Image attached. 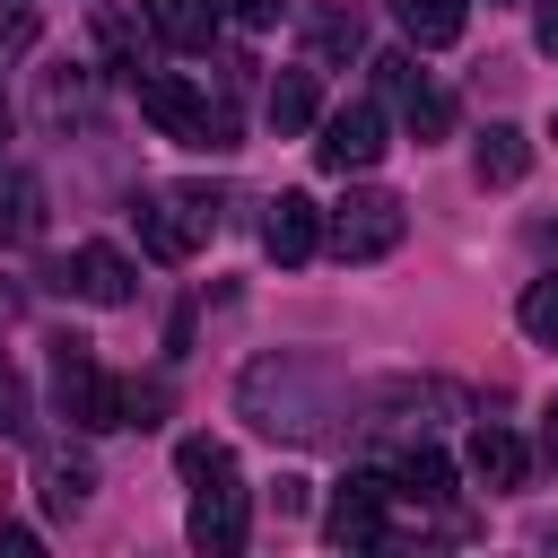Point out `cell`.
<instances>
[{"mask_svg":"<svg viewBox=\"0 0 558 558\" xmlns=\"http://www.w3.org/2000/svg\"><path fill=\"white\" fill-rule=\"evenodd\" d=\"M235 410H244L262 436H296V445H305V436H331V418H340V375L314 366V357H296V349H270V357L244 366Z\"/></svg>","mask_w":558,"mask_h":558,"instance_id":"6da1fadb","label":"cell"},{"mask_svg":"<svg viewBox=\"0 0 558 558\" xmlns=\"http://www.w3.org/2000/svg\"><path fill=\"white\" fill-rule=\"evenodd\" d=\"M131 218H140V244H148L157 262H192L201 235L218 227V192H209V183H166V192H140Z\"/></svg>","mask_w":558,"mask_h":558,"instance_id":"7a4b0ae2","label":"cell"},{"mask_svg":"<svg viewBox=\"0 0 558 558\" xmlns=\"http://www.w3.org/2000/svg\"><path fill=\"white\" fill-rule=\"evenodd\" d=\"M131 78H140V113H148L166 140H183V148H227V140H235L227 105H209L192 78H174V70H131Z\"/></svg>","mask_w":558,"mask_h":558,"instance_id":"3957f363","label":"cell"},{"mask_svg":"<svg viewBox=\"0 0 558 558\" xmlns=\"http://www.w3.org/2000/svg\"><path fill=\"white\" fill-rule=\"evenodd\" d=\"M401 235H410V201H401V192H375V183L349 192V201L323 218V244H331L340 262H384Z\"/></svg>","mask_w":558,"mask_h":558,"instance_id":"277c9868","label":"cell"},{"mask_svg":"<svg viewBox=\"0 0 558 558\" xmlns=\"http://www.w3.org/2000/svg\"><path fill=\"white\" fill-rule=\"evenodd\" d=\"M52 392L78 427H131V392L87 357V340H52Z\"/></svg>","mask_w":558,"mask_h":558,"instance_id":"5b68a950","label":"cell"},{"mask_svg":"<svg viewBox=\"0 0 558 558\" xmlns=\"http://www.w3.org/2000/svg\"><path fill=\"white\" fill-rule=\"evenodd\" d=\"M183 532H192V549H209V558H235V549H244V480H235V462L192 480Z\"/></svg>","mask_w":558,"mask_h":558,"instance_id":"8992f818","label":"cell"},{"mask_svg":"<svg viewBox=\"0 0 558 558\" xmlns=\"http://www.w3.org/2000/svg\"><path fill=\"white\" fill-rule=\"evenodd\" d=\"M384 506H392V471H349L323 506V532L331 549H375L384 541Z\"/></svg>","mask_w":558,"mask_h":558,"instance_id":"52a82bcc","label":"cell"},{"mask_svg":"<svg viewBox=\"0 0 558 558\" xmlns=\"http://www.w3.org/2000/svg\"><path fill=\"white\" fill-rule=\"evenodd\" d=\"M375 78H384V96L401 105V122H410L418 140H436V131L453 122V96H445V87H427V70H418L410 52H384V61H375Z\"/></svg>","mask_w":558,"mask_h":558,"instance_id":"ba28073f","label":"cell"},{"mask_svg":"<svg viewBox=\"0 0 558 558\" xmlns=\"http://www.w3.org/2000/svg\"><path fill=\"white\" fill-rule=\"evenodd\" d=\"M314 157H323L331 174H366V166L384 157V105H340V113L323 122Z\"/></svg>","mask_w":558,"mask_h":558,"instance_id":"9c48e42d","label":"cell"},{"mask_svg":"<svg viewBox=\"0 0 558 558\" xmlns=\"http://www.w3.org/2000/svg\"><path fill=\"white\" fill-rule=\"evenodd\" d=\"M262 253L288 262V270L323 253V209H314V192H279V201H270V218H262Z\"/></svg>","mask_w":558,"mask_h":558,"instance_id":"30bf717a","label":"cell"},{"mask_svg":"<svg viewBox=\"0 0 558 558\" xmlns=\"http://www.w3.org/2000/svg\"><path fill=\"white\" fill-rule=\"evenodd\" d=\"M70 288L87 296V305H131V288H140V270L113 253V244H78L70 253Z\"/></svg>","mask_w":558,"mask_h":558,"instance_id":"8fae6325","label":"cell"},{"mask_svg":"<svg viewBox=\"0 0 558 558\" xmlns=\"http://www.w3.org/2000/svg\"><path fill=\"white\" fill-rule=\"evenodd\" d=\"M462 462H471V480H480V488H514V480H523V436H514V427H497V418H480V427H471V445H462Z\"/></svg>","mask_w":558,"mask_h":558,"instance_id":"7c38bea8","label":"cell"},{"mask_svg":"<svg viewBox=\"0 0 558 558\" xmlns=\"http://www.w3.org/2000/svg\"><path fill=\"white\" fill-rule=\"evenodd\" d=\"M148 26L174 52H209L218 44V0H148Z\"/></svg>","mask_w":558,"mask_h":558,"instance_id":"4fadbf2b","label":"cell"},{"mask_svg":"<svg viewBox=\"0 0 558 558\" xmlns=\"http://www.w3.org/2000/svg\"><path fill=\"white\" fill-rule=\"evenodd\" d=\"M471 174H480V183H497V192H506V183H523V174H532V140H523L514 122L480 131V148H471Z\"/></svg>","mask_w":558,"mask_h":558,"instance_id":"5bb4252c","label":"cell"},{"mask_svg":"<svg viewBox=\"0 0 558 558\" xmlns=\"http://www.w3.org/2000/svg\"><path fill=\"white\" fill-rule=\"evenodd\" d=\"M392 17H401L410 44H453L471 26V0H392Z\"/></svg>","mask_w":558,"mask_h":558,"instance_id":"9a60e30c","label":"cell"},{"mask_svg":"<svg viewBox=\"0 0 558 558\" xmlns=\"http://www.w3.org/2000/svg\"><path fill=\"white\" fill-rule=\"evenodd\" d=\"M96 497V462L87 453H44V506L52 514H78Z\"/></svg>","mask_w":558,"mask_h":558,"instance_id":"2e32d148","label":"cell"},{"mask_svg":"<svg viewBox=\"0 0 558 558\" xmlns=\"http://www.w3.org/2000/svg\"><path fill=\"white\" fill-rule=\"evenodd\" d=\"M262 113H270V131H279V140H296V131L314 122V70H279Z\"/></svg>","mask_w":558,"mask_h":558,"instance_id":"e0dca14e","label":"cell"},{"mask_svg":"<svg viewBox=\"0 0 558 558\" xmlns=\"http://www.w3.org/2000/svg\"><path fill=\"white\" fill-rule=\"evenodd\" d=\"M445 488H453V462H445L436 445H410V453H401V471H392V497H418V506H436Z\"/></svg>","mask_w":558,"mask_h":558,"instance_id":"ac0fdd59","label":"cell"},{"mask_svg":"<svg viewBox=\"0 0 558 558\" xmlns=\"http://www.w3.org/2000/svg\"><path fill=\"white\" fill-rule=\"evenodd\" d=\"M35 201H44V192H35L26 174H0V244H26V235L44 227V218H35Z\"/></svg>","mask_w":558,"mask_h":558,"instance_id":"d6986e66","label":"cell"},{"mask_svg":"<svg viewBox=\"0 0 558 558\" xmlns=\"http://www.w3.org/2000/svg\"><path fill=\"white\" fill-rule=\"evenodd\" d=\"M305 35H314V61H340V52H357V35H366V26H357V9H340V0H331V9H314V26H305Z\"/></svg>","mask_w":558,"mask_h":558,"instance_id":"ffe728a7","label":"cell"},{"mask_svg":"<svg viewBox=\"0 0 558 558\" xmlns=\"http://www.w3.org/2000/svg\"><path fill=\"white\" fill-rule=\"evenodd\" d=\"M514 314H523V331H532L541 349H558V270H541V279L523 288V305H514Z\"/></svg>","mask_w":558,"mask_h":558,"instance_id":"44dd1931","label":"cell"},{"mask_svg":"<svg viewBox=\"0 0 558 558\" xmlns=\"http://www.w3.org/2000/svg\"><path fill=\"white\" fill-rule=\"evenodd\" d=\"M227 462H235V453H227L218 436H183V445H174V471H183V480H201V471H227Z\"/></svg>","mask_w":558,"mask_h":558,"instance_id":"7402d4cb","label":"cell"},{"mask_svg":"<svg viewBox=\"0 0 558 558\" xmlns=\"http://www.w3.org/2000/svg\"><path fill=\"white\" fill-rule=\"evenodd\" d=\"M26 427V384H17V366L0 357V436H17Z\"/></svg>","mask_w":558,"mask_h":558,"instance_id":"603a6c76","label":"cell"},{"mask_svg":"<svg viewBox=\"0 0 558 558\" xmlns=\"http://www.w3.org/2000/svg\"><path fill=\"white\" fill-rule=\"evenodd\" d=\"M227 9H235L244 26H279V17H288V0H227Z\"/></svg>","mask_w":558,"mask_h":558,"instance_id":"cb8c5ba5","label":"cell"},{"mask_svg":"<svg viewBox=\"0 0 558 558\" xmlns=\"http://www.w3.org/2000/svg\"><path fill=\"white\" fill-rule=\"evenodd\" d=\"M532 35H541V52H558V0H541V9H532Z\"/></svg>","mask_w":558,"mask_h":558,"instance_id":"d4e9b609","label":"cell"},{"mask_svg":"<svg viewBox=\"0 0 558 558\" xmlns=\"http://www.w3.org/2000/svg\"><path fill=\"white\" fill-rule=\"evenodd\" d=\"M0 549H9V558H26V549H35V532H26V523H9V532H0Z\"/></svg>","mask_w":558,"mask_h":558,"instance_id":"484cf974","label":"cell"},{"mask_svg":"<svg viewBox=\"0 0 558 558\" xmlns=\"http://www.w3.org/2000/svg\"><path fill=\"white\" fill-rule=\"evenodd\" d=\"M549 453H558V401H549Z\"/></svg>","mask_w":558,"mask_h":558,"instance_id":"4316f807","label":"cell"},{"mask_svg":"<svg viewBox=\"0 0 558 558\" xmlns=\"http://www.w3.org/2000/svg\"><path fill=\"white\" fill-rule=\"evenodd\" d=\"M0 314H9V288H0Z\"/></svg>","mask_w":558,"mask_h":558,"instance_id":"83f0119b","label":"cell"},{"mask_svg":"<svg viewBox=\"0 0 558 558\" xmlns=\"http://www.w3.org/2000/svg\"><path fill=\"white\" fill-rule=\"evenodd\" d=\"M0 131H9V113H0Z\"/></svg>","mask_w":558,"mask_h":558,"instance_id":"f1b7e54d","label":"cell"}]
</instances>
